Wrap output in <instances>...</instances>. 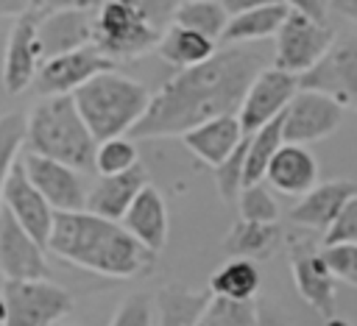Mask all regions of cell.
Masks as SVG:
<instances>
[{"label": "cell", "instance_id": "cell-3", "mask_svg": "<svg viewBox=\"0 0 357 326\" xmlns=\"http://www.w3.org/2000/svg\"><path fill=\"white\" fill-rule=\"evenodd\" d=\"M98 139L86 128L73 95H42L25 117V150L64 162L75 170L95 164Z\"/></svg>", "mask_w": 357, "mask_h": 326}, {"label": "cell", "instance_id": "cell-37", "mask_svg": "<svg viewBox=\"0 0 357 326\" xmlns=\"http://www.w3.org/2000/svg\"><path fill=\"white\" fill-rule=\"evenodd\" d=\"M335 242H357V195H351L343 203L337 217L324 231L321 245H335Z\"/></svg>", "mask_w": 357, "mask_h": 326}, {"label": "cell", "instance_id": "cell-22", "mask_svg": "<svg viewBox=\"0 0 357 326\" xmlns=\"http://www.w3.org/2000/svg\"><path fill=\"white\" fill-rule=\"evenodd\" d=\"M145 184H148V173L142 164H134L131 170L117 176H100L95 187L86 192V209L109 220H123L126 209Z\"/></svg>", "mask_w": 357, "mask_h": 326}, {"label": "cell", "instance_id": "cell-40", "mask_svg": "<svg viewBox=\"0 0 357 326\" xmlns=\"http://www.w3.org/2000/svg\"><path fill=\"white\" fill-rule=\"evenodd\" d=\"M100 3H106V0H45L39 6V11H59V8H89V11H95V8H100Z\"/></svg>", "mask_w": 357, "mask_h": 326}, {"label": "cell", "instance_id": "cell-41", "mask_svg": "<svg viewBox=\"0 0 357 326\" xmlns=\"http://www.w3.org/2000/svg\"><path fill=\"white\" fill-rule=\"evenodd\" d=\"M223 8L231 14H240V11H248V8H259V6H273V3H284V0H220Z\"/></svg>", "mask_w": 357, "mask_h": 326}, {"label": "cell", "instance_id": "cell-45", "mask_svg": "<svg viewBox=\"0 0 357 326\" xmlns=\"http://www.w3.org/2000/svg\"><path fill=\"white\" fill-rule=\"evenodd\" d=\"M0 320L6 323V298L3 295H0Z\"/></svg>", "mask_w": 357, "mask_h": 326}, {"label": "cell", "instance_id": "cell-6", "mask_svg": "<svg viewBox=\"0 0 357 326\" xmlns=\"http://www.w3.org/2000/svg\"><path fill=\"white\" fill-rule=\"evenodd\" d=\"M335 45V31L326 25V20H312L298 11H287L282 28L276 31L273 42V67L304 75L310 72Z\"/></svg>", "mask_w": 357, "mask_h": 326}, {"label": "cell", "instance_id": "cell-19", "mask_svg": "<svg viewBox=\"0 0 357 326\" xmlns=\"http://www.w3.org/2000/svg\"><path fill=\"white\" fill-rule=\"evenodd\" d=\"M351 195H357V181H351V178H332V181L315 184L290 209V220L301 228L326 231L329 223L337 217V212L343 209V203Z\"/></svg>", "mask_w": 357, "mask_h": 326}, {"label": "cell", "instance_id": "cell-43", "mask_svg": "<svg viewBox=\"0 0 357 326\" xmlns=\"http://www.w3.org/2000/svg\"><path fill=\"white\" fill-rule=\"evenodd\" d=\"M329 11H335L337 17L349 20V22H357V0H329L326 3Z\"/></svg>", "mask_w": 357, "mask_h": 326}, {"label": "cell", "instance_id": "cell-9", "mask_svg": "<svg viewBox=\"0 0 357 326\" xmlns=\"http://www.w3.org/2000/svg\"><path fill=\"white\" fill-rule=\"evenodd\" d=\"M290 270H293V281L298 295L324 318L332 320L335 318V276L321 254V248L312 245L310 237H290Z\"/></svg>", "mask_w": 357, "mask_h": 326}, {"label": "cell", "instance_id": "cell-18", "mask_svg": "<svg viewBox=\"0 0 357 326\" xmlns=\"http://www.w3.org/2000/svg\"><path fill=\"white\" fill-rule=\"evenodd\" d=\"M265 181L271 189H276L282 195L301 198L304 192H310L318 184V162L307 150V145L282 142L265 170Z\"/></svg>", "mask_w": 357, "mask_h": 326}, {"label": "cell", "instance_id": "cell-44", "mask_svg": "<svg viewBox=\"0 0 357 326\" xmlns=\"http://www.w3.org/2000/svg\"><path fill=\"white\" fill-rule=\"evenodd\" d=\"M259 326H293L279 309L273 306H259Z\"/></svg>", "mask_w": 357, "mask_h": 326}, {"label": "cell", "instance_id": "cell-30", "mask_svg": "<svg viewBox=\"0 0 357 326\" xmlns=\"http://www.w3.org/2000/svg\"><path fill=\"white\" fill-rule=\"evenodd\" d=\"M195 326H259V306L251 301H231L209 295Z\"/></svg>", "mask_w": 357, "mask_h": 326}, {"label": "cell", "instance_id": "cell-47", "mask_svg": "<svg viewBox=\"0 0 357 326\" xmlns=\"http://www.w3.org/2000/svg\"><path fill=\"white\" fill-rule=\"evenodd\" d=\"M0 326H6V323H3V320H0Z\"/></svg>", "mask_w": 357, "mask_h": 326}, {"label": "cell", "instance_id": "cell-34", "mask_svg": "<svg viewBox=\"0 0 357 326\" xmlns=\"http://www.w3.org/2000/svg\"><path fill=\"white\" fill-rule=\"evenodd\" d=\"M237 206H240V217H245V220H259V223L279 220V203L265 181L245 184L237 195Z\"/></svg>", "mask_w": 357, "mask_h": 326}, {"label": "cell", "instance_id": "cell-28", "mask_svg": "<svg viewBox=\"0 0 357 326\" xmlns=\"http://www.w3.org/2000/svg\"><path fill=\"white\" fill-rule=\"evenodd\" d=\"M284 142L282 134V117L265 123L262 128L248 134V153H245V184L254 181H265V170L273 159V153L279 150V145ZM243 184V187H245Z\"/></svg>", "mask_w": 357, "mask_h": 326}, {"label": "cell", "instance_id": "cell-8", "mask_svg": "<svg viewBox=\"0 0 357 326\" xmlns=\"http://www.w3.org/2000/svg\"><path fill=\"white\" fill-rule=\"evenodd\" d=\"M340 117H343V106L332 95L310 86H298V92L290 98L287 109L282 111L284 142L310 145L326 139L340 125Z\"/></svg>", "mask_w": 357, "mask_h": 326}, {"label": "cell", "instance_id": "cell-39", "mask_svg": "<svg viewBox=\"0 0 357 326\" xmlns=\"http://www.w3.org/2000/svg\"><path fill=\"white\" fill-rule=\"evenodd\" d=\"M284 6H287L290 11L307 14V17H312V20H326V11H329L326 0H284Z\"/></svg>", "mask_w": 357, "mask_h": 326}, {"label": "cell", "instance_id": "cell-1", "mask_svg": "<svg viewBox=\"0 0 357 326\" xmlns=\"http://www.w3.org/2000/svg\"><path fill=\"white\" fill-rule=\"evenodd\" d=\"M262 67H268V56L259 47L229 45L226 50H215L206 61L184 67L165 81L128 134L134 139L181 137L212 117L237 114L248 84Z\"/></svg>", "mask_w": 357, "mask_h": 326}, {"label": "cell", "instance_id": "cell-29", "mask_svg": "<svg viewBox=\"0 0 357 326\" xmlns=\"http://www.w3.org/2000/svg\"><path fill=\"white\" fill-rule=\"evenodd\" d=\"M173 22L192 28V31L218 42L223 36L226 22H229V11L223 8L220 0H181Z\"/></svg>", "mask_w": 357, "mask_h": 326}, {"label": "cell", "instance_id": "cell-27", "mask_svg": "<svg viewBox=\"0 0 357 326\" xmlns=\"http://www.w3.org/2000/svg\"><path fill=\"white\" fill-rule=\"evenodd\" d=\"M279 223H259V220H245L240 217L231 231L223 240L226 254L231 256H245V259H259L268 256L276 242H279Z\"/></svg>", "mask_w": 357, "mask_h": 326}, {"label": "cell", "instance_id": "cell-48", "mask_svg": "<svg viewBox=\"0 0 357 326\" xmlns=\"http://www.w3.org/2000/svg\"><path fill=\"white\" fill-rule=\"evenodd\" d=\"M326 3H329V0H326Z\"/></svg>", "mask_w": 357, "mask_h": 326}, {"label": "cell", "instance_id": "cell-14", "mask_svg": "<svg viewBox=\"0 0 357 326\" xmlns=\"http://www.w3.org/2000/svg\"><path fill=\"white\" fill-rule=\"evenodd\" d=\"M3 206L14 215V220L39 242L47 248L50 231H53V220H56V209L45 201V195L31 184V178L25 176L20 159L14 162L8 178H6V189H3Z\"/></svg>", "mask_w": 357, "mask_h": 326}, {"label": "cell", "instance_id": "cell-21", "mask_svg": "<svg viewBox=\"0 0 357 326\" xmlns=\"http://www.w3.org/2000/svg\"><path fill=\"white\" fill-rule=\"evenodd\" d=\"M243 137H245V131H243L237 114L212 117V120H206V123H201V125H195V128H190V131L181 134L184 145H187L201 162H206L212 170L240 145Z\"/></svg>", "mask_w": 357, "mask_h": 326}, {"label": "cell", "instance_id": "cell-13", "mask_svg": "<svg viewBox=\"0 0 357 326\" xmlns=\"http://www.w3.org/2000/svg\"><path fill=\"white\" fill-rule=\"evenodd\" d=\"M20 164L25 170V176L31 178V184L45 195V201L56 209V212H78L86 209V187L84 178L78 176L75 167L47 159L42 153L25 150L20 153Z\"/></svg>", "mask_w": 357, "mask_h": 326}, {"label": "cell", "instance_id": "cell-2", "mask_svg": "<svg viewBox=\"0 0 357 326\" xmlns=\"http://www.w3.org/2000/svg\"><path fill=\"white\" fill-rule=\"evenodd\" d=\"M47 248L70 265L112 279H131L153 259L120 220L100 217L89 209L56 212Z\"/></svg>", "mask_w": 357, "mask_h": 326}, {"label": "cell", "instance_id": "cell-23", "mask_svg": "<svg viewBox=\"0 0 357 326\" xmlns=\"http://www.w3.org/2000/svg\"><path fill=\"white\" fill-rule=\"evenodd\" d=\"M287 6L284 3H273V6H259V8H248L240 14H231L220 42L223 45H248V42H259L268 36H276V31L282 28L284 17H287Z\"/></svg>", "mask_w": 357, "mask_h": 326}, {"label": "cell", "instance_id": "cell-36", "mask_svg": "<svg viewBox=\"0 0 357 326\" xmlns=\"http://www.w3.org/2000/svg\"><path fill=\"white\" fill-rule=\"evenodd\" d=\"M109 326H153V301L145 293H131L114 312Z\"/></svg>", "mask_w": 357, "mask_h": 326}, {"label": "cell", "instance_id": "cell-46", "mask_svg": "<svg viewBox=\"0 0 357 326\" xmlns=\"http://www.w3.org/2000/svg\"><path fill=\"white\" fill-rule=\"evenodd\" d=\"M42 3H45V0H33V8H39V6H42Z\"/></svg>", "mask_w": 357, "mask_h": 326}, {"label": "cell", "instance_id": "cell-7", "mask_svg": "<svg viewBox=\"0 0 357 326\" xmlns=\"http://www.w3.org/2000/svg\"><path fill=\"white\" fill-rule=\"evenodd\" d=\"M6 326H53L73 309V298L64 287L47 279H25L3 284Z\"/></svg>", "mask_w": 357, "mask_h": 326}, {"label": "cell", "instance_id": "cell-12", "mask_svg": "<svg viewBox=\"0 0 357 326\" xmlns=\"http://www.w3.org/2000/svg\"><path fill=\"white\" fill-rule=\"evenodd\" d=\"M106 70H114V61L103 56L95 45H84L78 50L45 59L36 70L33 89L39 95H73L78 86Z\"/></svg>", "mask_w": 357, "mask_h": 326}, {"label": "cell", "instance_id": "cell-42", "mask_svg": "<svg viewBox=\"0 0 357 326\" xmlns=\"http://www.w3.org/2000/svg\"><path fill=\"white\" fill-rule=\"evenodd\" d=\"M33 8V0H0V17H22Z\"/></svg>", "mask_w": 357, "mask_h": 326}, {"label": "cell", "instance_id": "cell-25", "mask_svg": "<svg viewBox=\"0 0 357 326\" xmlns=\"http://www.w3.org/2000/svg\"><path fill=\"white\" fill-rule=\"evenodd\" d=\"M257 290H259V267L254 265V259L245 256H231L209 279V293L231 301H251Z\"/></svg>", "mask_w": 357, "mask_h": 326}, {"label": "cell", "instance_id": "cell-38", "mask_svg": "<svg viewBox=\"0 0 357 326\" xmlns=\"http://www.w3.org/2000/svg\"><path fill=\"white\" fill-rule=\"evenodd\" d=\"M131 3L156 31H165V28L173 25L181 0H131Z\"/></svg>", "mask_w": 357, "mask_h": 326}, {"label": "cell", "instance_id": "cell-33", "mask_svg": "<svg viewBox=\"0 0 357 326\" xmlns=\"http://www.w3.org/2000/svg\"><path fill=\"white\" fill-rule=\"evenodd\" d=\"M245 153H248V134L240 139V145L215 167V187L223 201H237L243 184H245Z\"/></svg>", "mask_w": 357, "mask_h": 326}, {"label": "cell", "instance_id": "cell-16", "mask_svg": "<svg viewBox=\"0 0 357 326\" xmlns=\"http://www.w3.org/2000/svg\"><path fill=\"white\" fill-rule=\"evenodd\" d=\"M36 20H39V11L31 8L28 14L14 20V28L8 33V45H6V56H3V86L8 95L25 92L33 84L36 70L42 64Z\"/></svg>", "mask_w": 357, "mask_h": 326}, {"label": "cell", "instance_id": "cell-4", "mask_svg": "<svg viewBox=\"0 0 357 326\" xmlns=\"http://www.w3.org/2000/svg\"><path fill=\"white\" fill-rule=\"evenodd\" d=\"M73 100L86 128L92 131V137L100 142L109 137L128 134L145 114L151 103V92L139 81H131L114 70H106L89 78L84 86H78L73 92Z\"/></svg>", "mask_w": 357, "mask_h": 326}, {"label": "cell", "instance_id": "cell-15", "mask_svg": "<svg viewBox=\"0 0 357 326\" xmlns=\"http://www.w3.org/2000/svg\"><path fill=\"white\" fill-rule=\"evenodd\" d=\"M0 273L11 281L47 279L45 245H39L6 206H0Z\"/></svg>", "mask_w": 357, "mask_h": 326}, {"label": "cell", "instance_id": "cell-31", "mask_svg": "<svg viewBox=\"0 0 357 326\" xmlns=\"http://www.w3.org/2000/svg\"><path fill=\"white\" fill-rule=\"evenodd\" d=\"M25 145V114L22 111H6L0 114V206H3V189L6 178L20 159V150Z\"/></svg>", "mask_w": 357, "mask_h": 326}, {"label": "cell", "instance_id": "cell-17", "mask_svg": "<svg viewBox=\"0 0 357 326\" xmlns=\"http://www.w3.org/2000/svg\"><path fill=\"white\" fill-rule=\"evenodd\" d=\"M92 31H95V11H89V8L39 11L36 39H39L42 61L50 59V56L70 53V50H78L84 45H92Z\"/></svg>", "mask_w": 357, "mask_h": 326}, {"label": "cell", "instance_id": "cell-26", "mask_svg": "<svg viewBox=\"0 0 357 326\" xmlns=\"http://www.w3.org/2000/svg\"><path fill=\"white\" fill-rule=\"evenodd\" d=\"M212 293H192L181 284H165L156 295V326H195Z\"/></svg>", "mask_w": 357, "mask_h": 326}, {"label": "cell", "instance_id": "cell-24", "mask_svg": "<svg viewBox=\"0 0 357 326\" xmlns=\"http://www.w3.org/2000/svg\"><path fill=\"white\" fill-rule=\"evenodd\" d=\"M156 53L167 64L184 70V67H195V64L206 61L215 53V39H209V36L192 31V28H184V25H176L173 22L170 28L162 31V36L156 42Z\"/></svg>", "mask_w": 357, "mask_h": 326}, {"label": "cell", "instance_id": "cell-20", "mask_svg": "<svg viewBox=\"0 0 357 326\" xmlns=\"http://www.w3.org/2000/svg\"><path fill=\"white\" fill-rule=\"evenodd\" d=\"M151 254L162 251L167 242V206L162 192L153 184H145L137 198L131 201V206L126 209L123 220H120Z\"/></svg>", "mask_w": 357, "mask_h": 326}, {"label": "cell", "instance_id": "cell-32", "mask_svg": "<svg viewBox=\"0 0 357 326\" xmlns=\"http://www.w3.org/2000/svg\"><path fill=\"white\" fill-rule=\"evenodd\" d=\"M134 164H139V156H137V145L123 134V137H109V139H100L98 148H95V170L100 176H117V173H126L131 170Z\"/></svg>", "mask_w": 357, "mask_h": 326}, {"label": "cell", "instance_id": "cell-5", "mask_svg": "<svg viewBox=\"0 0 357 326\" xmlns=\"http://www.w3.org/2000/svg\"><path fill=\"white\" fill-rule=\"evenodd\" d=\"M162 31H156L137 8L131 0H106L95 11V31H92V45L114 59H134L156 47Z\"/></svg>", "mask_w": 357, "mask_h": 326}, {"label": "cell", "instance_id": "cell-10", "mask_svg": "<svg viewBox=\"0 0 357 326\" xmlns=\"http://www.w3.org/2000/svg\"><path fill=\"white\" fill-rule=\"evenodd\" d=\"M298 92V75L279 67H262L245 89V98L237 109V120L245 134L262 128L265 123L282 117L290 98Z\"/></svg>", "mask_w": 357, "mask_h": 326}, {"label": "cell", "instance_id": "cell-11", "mask_svg": "<svg viewBox=\"0 0 357 326\" xmlns=\"http://www.w3.org/2000/svg\"><path fill=\"white\" fill-rule=\"evenodd\" d=\"M298 86L332 95L343 109L357 111V33L335 39L329 53L298 78Z\"/></svg>", "mask_w": 357, "mask_h": 326}, {"label": "cell", "instance_id": "cell-35", "mask_svg": "<svg viewBox=\"0 0 357 326\" xmlns=\"http://www.w3.org/2000/svg\"><path fill=\"white\" fill-rule=\"evenodd\" d=\"M321 254L337 281H346L357 287V242H335V245H321Z\"/></svg>", "mask_w": 357, "mask_h": 326}]
</instances>
